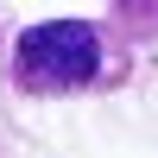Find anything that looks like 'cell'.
Segmentation results:
<instances>
[{"mask_svg": "<svg viewBox=\"0 0 158 158\" xmlns=\"http://www.w3.org/2000/svg\"><path fill=\"white\" fill-rule=\"evenodd\" d=\"M101 76V25L38 19L13 38V82L25 95H76Z\"/></svg>", "mask_w": 158, "mask_h": 158, "instance_id": "cell-1", "label": "cell"}]
</instances>
